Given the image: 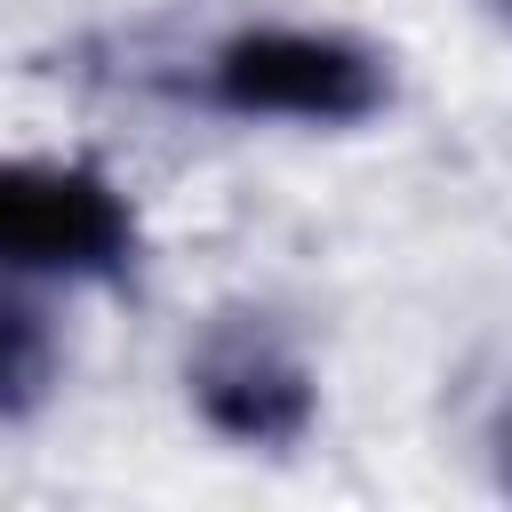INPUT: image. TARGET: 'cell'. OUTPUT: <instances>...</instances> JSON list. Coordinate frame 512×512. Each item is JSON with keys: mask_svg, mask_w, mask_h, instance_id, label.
Instances as JSON below:
<instances>
[{"mask_svg": "<svg viewBox=\"0 0 512 512\" xmlns=\"http://www.w3.org/2000/svg\"><path fill=\"white\" fill-rule=\"evenodd\" d=\"M200 88L224 120L248 128H360L384 112L392 72L336 24H240L208 48Z\"/></svg>", "mask_w": 512, "mask_h": 512, "instance_id": "obj_1", "label": "cell"}, {"mask_svg": "<svg viewBox=\"0 0 512 512\" xmlns=\"http://www.w3.org/2000/svg\"><path fill=\"white\" fill-rule=\"evenodd\" d=\"M136 264V208L88 160L0 152V280L88 288Z\"/></svg>", "mask_w": 512, "mask_h": 512, "instance_id": "obj_2", "label": "cell"}, {"mask_svg": "<svg viewBox=\"0 0 512 512\" xmlns=\"http://www.w3.org/2000/svg\"><path fill=\"white\" fill-rule=\"evenodd\" d=\"M192 400H200V416H208L224 440H240V448H288V440H304L320 392H312V368H304L272 328L240 320V328H216V336L200 344V360H192Z\"/></svg>", "mask_w": 512, "mask_h": 512, "instance_id": "obj_3", "label": "cell"}, {"mask_svg": "<svg viewBox=\"0 0 512 512\" xmlns=\"http://www.w3.org/2000/svg\"><path fill=\"white\" fill-rule=\"evenodd\" d=\"M56 384H64V344H56V320L40 312V288L0 280V424H24L32 408H48Z\"/></svg>", "mask_w": 512, "mask_h": 512, "instance_id": "obj_4", "label": "cell"}, {"mask_svg": "<svg viewBox=\"0 0 512 512\" xmlns=\"http://www.w3.org/2000/svg\"><path fill=\"white\" fill-rule=\"evenodd\" d=\"M504 8H512V0H504Z\"/></svg>", "mask_w": 512, "mask_h": 512, "instance_id": "obj_5", "label": "cell"}]
</instances>
